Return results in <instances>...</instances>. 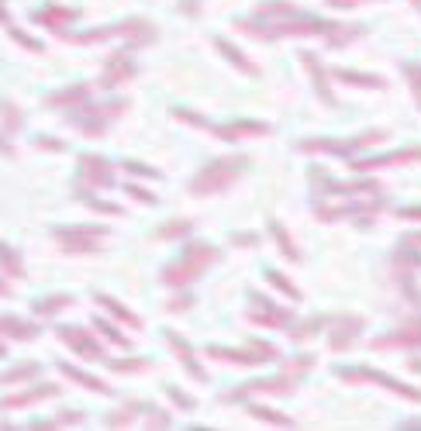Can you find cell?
Returning <instances> with one entry per match:
<instances>
[{"label": "cell", "mask_w": 421, "mask_h": 431, "mask_svg": "<svg viewBox=\"0 0 421 431\" xmlns=\"http://www.w3.org/2000/svg\"><path fill=\"white\" fill-rule=\"evenodd\" d=\"M214 259H218V252H214L210 245H187V252H183L173 266H166L163 283H166V286H187L190 279H197V276L204 273Z\"/></svg>", "instance_id": "1"}, {"label": "cell", "mask_w": 421, "mask_h": 431, "mask_svg": "<svg viewBox=\"0 0 421 431\" xmlns=\"http://www.w3.org/2000/svg\"><path fill=\"white\" fill-rule=\"evenodd\" d=\"M242 166H246V159H218V162H210L204 166L197 176H194V183H190V190L197 197H210V194H221L228 183H235V176L242 173Z\"/></svg>", "instance_id": "2"}, {"label": "cell", "mask_w": 421, "mask_h": 431, "mask_svg": "<svg viewBox=\"0 0 421 431\" xmlns=\"http://www.w3.org/2000/svg\"><path fill=\"white\" fill-rule=\"evenodd\" d=\"M55 241L66 252H97V245L107 238V228L100 225H80V228H55Z\"/></svg>", "instance_id": "3"}, {"label": "cell", "mask_w": 421, "mask_h": 431, "mask_svg": "<svg viewBox=\"0 0 421 431\" xmlns=\"http://www.w3.org/2000/svg\"><path fill=\"white\" fill-rule=\"evenodd\" d=\"M80 176H83V183L80 187H90V190H100V187H111L114 183V166L111 162H104L100 156H83L80 159Z\"/></svg>", "instance_id": "4"}, {"label": "cell", "mask_w": 421, "mask_h": 431, "mask_svg": "<svg viewBox=\"0 0 421 431\" xmlns=\"http://www.w3.org/2000/svg\"><path fill=\"white\" fill-rule=\"evenodd\" d=\"M59 338H62L69 349H76L83 359H93V362H100V359H104V349L93 342V335L83 331V328H59Z\"/></svg>", "instance_id": "5"}, {"label": "cell", "mask_w": 421, "mask_h": 431, "mask_svg": "<svg viewBox=\"0 0 421 431\" xmlns=\"http://www.w3.org/2000/svg\"><path fill=\"white\" fill-rule=\"evenodd\" d=\"M131 77H135V62H131V55H128V52H118V55H111V59H107V66H104V86L128 83Z\"/></svg>", "instance_id": "6"}, {"label": "cell", "mask_w": 421, "mask_h": 431, "mask_svg": "<svg viewBox=\"0 0 421 431\" xmlns=\"http://www.w3.org/2000/svg\"><path fill=\"white\" fill-rule=\"evenodd\" d=\"M59 387H35V390H21L11 393V397H0V411H14V407H28V404H39L45 397H55Z\"/></svg>", "instance_id": "7"}, {"label": "cell", "mask_w": 421, "mask_h": 431, "mask_svg": "<svg viewBox=\"0 0 421 431\" xmlns=\"http://www.w3.org/2000/svg\"><path fill=\"white\" fill-rule=\"evenodd\" d=\"M390 345H421V321L418 324H408V328H401V331H394V335H387V338H380L377 349H390Z\"/></svg>", "instance_id": "8"}, {"label": "cell", "mask_w": 421, "mask_h": 431, "mask_svg": "<svg viewBox=\"0 0 421 431\" xmlns=\"http://www.w3.org/2000/svg\"><path fill=\"white\" fill-rule=\"evenodd\" d=\"M86 97H90V86H69V90H59V93H52L45 104L48 107H76V104H83Z\"/></svg>", "instance_id": "9"}, {"label": "cell", "mask_w": 421, "mask_h": 431, "mask_svg": "<svg viewBox=\"0 0 421 431\" xmlns=\"http://www.w3.org/2000/svg\"><path fill=\"white\" fill-rule=\"evenodd\" d=\"M356 328H363V317H345L332 331V349H349L356 342Z\"/></svg>", "instance_id": "10"}, {"label": "cell", "mask_w": 421, "mask_h": 431, "mask_svg": "<svg viewBox=\"0 0 421 431\" xmlns=\"http://www.w3.org/2000/svg\"><path fill=\"white\" fill-rule=\"evenodd\" d=\"M166 342H169V349L180 355V362H183V366L190 369V376H194V380H208V376H204V369H197V366H194V352H190V345H187V342H183L180 335H169Z\"/></svg>", "instance_id": "11"}, {"label": "cell", "mask_w": 421, "mask_h": 431, "mask_svg": "<svg viewBox=\"0 0 421 431\" xmlns=\"http://www.w3.org/2000/svg\"><path fill=\"white\" fill-rule=\"evenodd\" d=\"M76 18V11H69V7H45L35 14V21H42L48 28H62V25H69Z\"/></svg>", "instance_id": "12"}, {"label": "cell", "mask_w": 421, "mask_h": 431, "mask_svg": "<svg viewBox=\"0 0 421 431\" xmlns=\"http://www.w3.org/2000/svg\"><path fill=\"white\" fill-rule=\"evenodd\" d=\"M266 131H269V128L259 124V121H242V124H232V128H218V135L228 138V142H239L242 135H266Z\"/></svg>", "instance_id": "13"}, {"label": "cell", "mask_w": 421, "mask_h": 431, "mask_svg": "<svg viewBox=\"0 0 421 431\" xmlns=\"http://www.w3.org/2000/svg\"><path fill=\"white\" fill-rule=\"evenodd\" d=\"M0 335H11V338H35L39 328L28 324V321H18V317H0Z\"/></svg>", "instance_id": "14"}, {"label": "cell", "mask_w": 421, "mask_h": 431, "mask_svg": "<svg viewBox=\"0 0 421 431\" xmlns=\"http://www.w3.org/2000/svg\"><path fill=\"white\" fill-rule=\"evenodd\" d=\"M73 304V297L69 293H52V297H42L39 304H35V314H42V317H52V314L66 311Z\"/></svg>", "instance_id": "15"}, {"label": "cell", "mask_w": 421, "mask_h": 431, "mask_svg": "<svg viewBox=\"0 0 421 431\" xmlns=\"http://www.w3.org/2000/svg\"><path fill=\"white\" fill-rule=\"evenodd\" d=\"M253 321H259V324H287V321H290V314L287 311H273V307H269V300H255Z\"/></svg>", "instance_id": "16"}, {"label": "cell", "mask_w": 421, "mask_h": 431, "mask_svg": "<svg viewBox=\"0 0 421 431\" xmlns=\"http://www.w3.org/2000/svg\"><path fill=\"white\" fill-rule=\"evenodd\" d=\"M97 304H100L104 311H111L114 317H118V321L131 324V328H138V324H142V317H138V314H131V311H125V307H121V304H118L114 297H104V293H97Z\"/></svg>", "instance_id": "17"}, {"label": "cell", "mask_w": 421, "mask_h": 431, "mask_svg": "<svg viewBox=\"0 0 421 431\" xmlns=\"http://www.w3.org/2000/svg\"><path fill=\"white\" fill-rule=\"evenodd\" d=\"M421 149H404L397 156H387V159H373V162H356V169H377V166H397V162H418Z\"/></svg>", "instance_id": "18"}, {"label": "cell", "mask_w": 421, "mask_h": 431, "mask_svg": "<svg viewBox=\"0 0 421 431\" xmlns=\"http://www.w3.org/2000/svg\"><path fill=\"white\" fill-rule=\"evenodd\" d=\"M39 362H25V366H14V369H7L4 376H0V383L4 387H14V383H25V380H32V376H39Z\"/></svg>", "instance_id": "19"}, {"label": "cell", "mask_w": 421, "mask_h": 431, "mask_svg": "<svg viewBox=\"0 0 421 431\" xmlns=\"http://www.w3.org/2000/svg\"><path fill=\"white\" fill-rule=\"evenodd\" d=\"M69 380H76V383H83L86 390H93V393H111V387H104L97 376H90V373H83V369H76V366H59Z\"/></svg>", "instance_id": "20"}, {"label": "cell", "mask_w": 421, "mask_h": 431, "mask_svg": "<svg viewBox=\"0 0 421 431\" xmlns=\"http://www.w3.org/2000/svg\"><path fill=\"white\" fill-rule=\"evenodd\" d=\"M0 266L7 270V276H14V279H21V276H25L21 259H18V256H14V248H11V245H4V241H0Z\"/></svg>", "instance_id": "21"}, {"label": "cell", "mask_w": 421, "mask_h": 431, "mask_svg": "<svg viewBox=\"0 0 421 431\" xmlns=\"http://www.w3.org/2000/svg\"><path fill=\"white\" fill-rule=\"evenodd\" d=\"M335 77H338V79H349L352 86H373V90H380V86H383V79H380V77H370V73H352V69H338Z\"/></svg>", "instance_id": "22"}, {"label": "cell", "mask_w": 421, "mask_h": 431, "mask_svg": "<svg viewBox=\"0 0 421 431\" xmlns=\"http://www.w3.org/2000/svg\"><path fill=\"white\" fill-rule=\"evenodd\" d=\"M0 121H4V128H7V135H14V131H18V128L25 124V118L18 114V107H14L11 100H4V104H0Z\"/></svg>", "instance_id": "23"}, {"label": "cell", "mask_w": 421, "mask_h": 431, "mask_svg": "<svg viewBox=\"0 0 421 431\" xmlns=\"http://www.w3.org/2000/svg\"><path fill=\"white\" fill-rule=\"evenodd\" d=\"M218 48H221V52H225V55H228V59H232V62H235V66L242 69V73H249V77H255V73H259V69H255L253 62H246V59H242V52H239L235 45H228V41H221V39H218Z\"/></svg>", "instance_id": "24"}, {"label": "cell", "mask_w": 421, "mask_h": 431, "mask_svg": "<svg viewBox=\"0 0 421 431\" xmlns=\"http://www.w3.org/2000/svg\"><path fill=\"white\" fill-rule=\"evenodd\" d=\"M138 407H142V404H128L125 411H114V414L107 418V425H111V428H125V425H131V421H135V411H138Z\"/></svg>", "instance_id": "25"}, {"label": "cell", "mask_w": 421, "mask_h": 431, "mask_svg": "<svg viewBox=\"0 0 421 431\" xmlns=\"http://www.w3.org/2000/svg\"><path fill=\"white\" fill-rule=\"evenodd\" d=\"M249 411H253V418L266 421V425H294L290 418H283V414H276V411H269V407H249Z\"/></svg>", "instance_id": "26"}, {"label": "cell", "mask_w": 421, "mask_h": 431, "mask_svg": "<svg viewBox=\"0 0 421 431\" xmlns=\"http://www.w3.org/2000/svg\"><path fill=\"white\" fill-rule=\"evenodd\" d=\"M273 235H276V241H280V245H283V252H287V256H290V259H300V252H297L294 248V241H290V235H287V232H283V228H280V225H273Z\"/></svg>", "instance_id": "27"}, {"label": "cell", "mask_w": 421, "mask_h": 431, "mask_svg": "<svg viewBox=\"0 0 421 431\" xmlns=\"http://www.w3.org/2000/svg\"><path fill=\"white\" fill-rule=\"evenodd\" d=\"M404 73H408V79H411V90H415V97H418V104H421V66L418 62H408Z\"/></svg>", "instance_id": "28"}, {"label": "cell", "mask_w": 421, "mask_h": 431, "mask_svg": "<svg viewBox=\"0 0 421 431\" xmlns=\"http://www.w3.org/2000/svg\"><path fill=\"white\" fill-rule=\"evenodd\" d=\"M97 331H104V335H107L111 342H118V345H128L125 335H118V328H114V324H107V321H97Z\"/></svg>", "instance_id": "29"}, {"label": "cell", "mask_w": 421, "mask_h": 431, "mask_svg": "<svg viewBox=\"0 0 421 431\" xmlns=\"http://www.w3.org/2000/svg\"><path fill=\"white\" fill-rule=\"evenodd\" d=\"M11 39L21 41V45H25V48H32V52H42V41L28 39V35H25V32H18V28H11Z\"/></svg>", "instance_id": "30"}, {"label": "cell", "mask_w": 421, "mask_h": 431, "mask_svg": "<svg viewBox=\"0 0 421 431\" xmlns=\"http://www.w3.org/2000/svg\"><path fill=\"white\" fill-rule=\"evenodd\" d=\"M187 232H190V221H180V225H166L159 235L163 238H180V235H187Z\"/></svg>", "instance_id": "31"}, {"label": "cell", "mask_w": 421, "mask_h": 431, "mask_svg": "<svg viewBox=\"0 0 421 431\" xmlns=\"http://www.w3.org/2000/svg\"><path fill=\"white\" fill-rule=\"evenodd\" d=\"M145 366H149L145 359H138V362H114L118 373H138V369H145Z\"/></svg>", "instance_id": "32"}, {"label": "cell", "mask_w": 421, "mask_h": 431, "mask_svg": "<svg viewBox=\"0 0 421 431\" xmlns=\"http://www.w3.org/2000/svg\"><path fill=\"white\" fill-rule=\"evenodd\" d=\"M90 207H93V211H104V214H121L118 204H104V200H90Z\"/></svg>", "instance_id": "33"}, {"label": "cell", "mask_w": 421, "mask_h": 431, "mask_svg": "<svg viewBox=\"0 0 421 431\" xmlns=\"http://www.w3.org/2000/svg\"><path fill=\"white\" fill-rule=\"evenodd\" d=\"M128 194L135 197V200H142V204H156V197L149 194V190H142V187H128Z\"/></svg>", "instance_id": "34"}, {"label": "cell", "mask_w": 421, "mask_h": 431, "mask_svg": "<svg viewBox=\"0 0 421 431\" xmlns=\"http://www.w3.org/2000/svg\"><path fill=\"white\" fill-rule=\"evenodd\" d=\"M169 397H173V400H176V404H180V407H183V411H190V407H194V400H190V397H187V393L173 390V387H169Z\"/></svg>", "instance_id": "35"}, {"label": "cell", "mask_w": 421, "mask_h": 431, "mask_svg": "<svg viewBox=\"0 0 421 431\" xmlns=\"http://www.w3.org/2000/svg\"><path fill=\"white\" fill-rule=\"evenodd\" d=\"M269 279H273V286H280V290H287V293H290V297H297V290H294V286H290V283H287V279H283V276L269 273Z\"/></svg>", "instance_id": "36"}, {"label": "cell", "mask_w": 421, "mask_h": 431, "mask_svg": "<svg viewBox=\"0 0 421 431\" xmlns=\"http://www.w3.org/2000/svg\"><path fill=\"white\" fill-rule=\"evenodd\" d=\"M0 152H4V156H14V149H11V145L4 142V135H0Z\"/></svg>", "instance_id": "37"}, {"label": "cell", "mask_w": 421, "mask_h": 431, "mask_svg": "<svg viewBox=\"0 0 421 431\" xmlns=\"http://www.w3.org/2000/svg\"><path fill=\"white\" fill-rule=\"evenodd\" d=\"M404 218H421V207H411V211H401Z\"/></svg>", "instance_id": "38"}, {"label": "cell", "mask_w": 421, "mask_h": 431, "mask_svg": "<svg viewBox=\"0 0 421 431\" xmlns=\"http://www.w3.org/2000/svg\"><path fill=\"white\" fill-rule=\"evenodd\" d=\"M0 297H11V286H7L4 279H0Z\"/></svg>", "instance_id": "39"}, {"label": "cell", "mask_w": 421, "mask_h": 431, "mask_svg": "<svg viewBox=\"0 0 421 431\" xmlns=\"http://www.w3.org/2000/svg\"><path fill=\"white\" fill-rule=\"evenodd\" d=\"M4 21H7V4L0 0V25H4Z\"/></svg>", "instance_id": "40"}, {"label": "cell", "mask_w": 421, "mask_h": 431, "mask_svg": "<svg viewBox=\"0 0 421 431\" xmlns=\"http://www.w3.org/2000/svg\"><path fill=\"white\" fill-rule=\"evenodd\" d=\"M328 4H342V7H349V4H359V0H328Z\"/></svg>", "instance_id": "41"}, {"label": "cell", "mask_w": 421, "mask_h": 431, "mask_svg": "<svg viewBox=\"0 0 421 431\" xmlns=\"http://www.w3.org/2000/svg\"><path fill=\"white\" fill-rule=\"evenodd\" d=\"M411 241H421V235H415V238H411Z\"/></svg>", "instance_id": "42"}, {"label": "cell", "mask_w": 421, "mask_h": 431, "mask_svg": "<svg viewBox=\"0 0 421 431\" xmlns=\"http://www.w3.org/2000/svg\"><path fill=\"white\" fill-rule=\"evenodd\" d=\"M415 4H421V0H415Z\"/></svg>", "instance_id": "43"}]
</instances>
